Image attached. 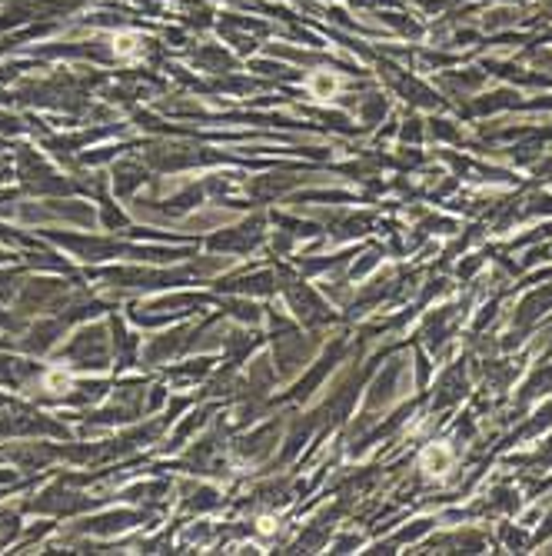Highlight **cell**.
Here are the masks:
<instances>
[{
    "instance_id": "277c9868",
    "label": "cell",
    "mask_w": 552,
    "mask_h": 556,
    "mask_svg": "<svg viewBox=\"0 0 552 556\" xmlns=\"http://www.w3.org/2000/svg\"><path fill=\"white\" fill-rule=\"evenodd\" d=\"M50 387H60V390H64V387H67V377H60V373H54V377H50Z\"/></svg>"
},
{
    "instance_id": "6da1fadb",
    "label": "cell",
    "mask_w": 552,
    "mask_h": 556,
    "mask_svg": "<svg viewBox=\"0 0 552 556\" xmlns=\"http://www.w3.org/2000/svg\"><path fill=\"white\" fill-rule=\"evenodd\" d=\"M449 460H453V453L446 447H429L422 453V469H426L429 477H443L446 467H449Z\"/></svg>"
},
{
    "instance_id": "3957f363",
    "label": "cell",
    "mask_w": 552,
    "mask_h": 556,
    "mask_svg": "<svg viewBox=\"0 0 552 556\" xmlns=\"http://www.w3.org/2000/svg\"><path fill=\"white\" fill-rule=\"evenodd\" d=\"M310 87H316V90H323V94H329V90H333V77H313V80H310Z\"/></svg>"
},
{
    "instance_id": "7a4b0ae2",
    "label": "cell",
    "mask_w": 552,
    "mask_h": 556,
    "mask_svg": "<svg viewBox=\"0 0 552 556\" xmlns=\"http://www.w3.org/2000/svg\"><path fill=\"white\" fill-rule=\"evenodd\" d=\"M113 50H117V57H123V60H133V57L143 50V47H140V37H137V33H117Z\"/></svg>"
}]
</instances>
